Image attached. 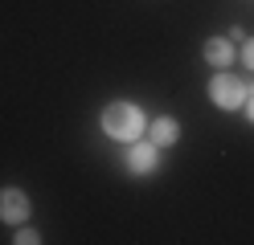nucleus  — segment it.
<instances>
[{"label": "nucleus", "instance_id": "nucleus-1", "mask_svg": "<svg viewBox=\"0 0 254 245\" xmlns=\"http://www.w3.org/2000/svg\"><path fill=\"white\" fill-rule=\"evenodd\" d=\"M144 110H139L135 102H111L103 110V131H107V139H119V143H131L144 135Z\"/></svg>", "mask_w": 254, "mask_h": 245}, {"label": "nucleus", "instance_id": "nucleus-6", "mask_svg": "<svg viewBox=\"0 0 254 245\" xmlns=\"http://www.w3.org/2000/svg\"><path fill=\"white\" fill-rule=\"evenodd\" d=\"M205 61L213 65V70H230V61H234V45L226 37H209L205 41Z\"/></svg>", "mask_w": 254, "mask_h": 245}, {"label": "nucleus", "instance_id": "nucleus-2", "mask_svg": "<svg viewBox=\"0 0 254 245\" xmlns=\"http://www.w3.org/2000/svg\"><path fill=\"white\" fill-rule=\"evenodd\" d=\"M209 98H213V106H221V110H242L246 106V86L234 74L221 70V74L209 78Z\"/></svg>", "mask_w": 254, "mask_h": 245}, {"label": "nucleus", "instance_id": "nucleus-3", "mask_svg": "<svg viewBox=\"0 0 254 245\" xmlns=\"http://www.w3.org/2000/svg\"><path fill=\"white\" fill-rule=\"evenodd\" d=\"M123 168L131 176H152L156 172V143L152 139H131L127 143V155H123Z\"/></svg>", "mask_w": 254, "mask_h": 245}, {"label": "nucleus", "instance_id": "nucleus-8", "mask_svg": "<svg viewBox=\"0 0 254 245\" xmlns=\"http://www.w3.org/2000/svg\"><path fill=\"white\" fill-rule=\"evenodd\" d=\"M242 61H246V70H254V37L242 45Z\"/></svg>", "mask_w": 254, "mask_h": 245}, {"label": "nucleus", "instance_id": "nucleus-5", "mask_svg": "<svg viewBox=\"0 0 254 245\" xmlns=\"http://www.w3.org/2000/svg\"><path fill=\"white\" fill-rule=\"evenodd\" d=\"M148 135H152V143H156V147H172V143L181 139V123L172 119V114H160V119H152Z\"/></svg>", "mask_w": 254, "mask_h": 245}, {"label": "nucleus", "instance_id": "nucleus-9", "mask_svg": "<svg viewBox=\"0 0 254 245\" xmlns=\"http://www.w3.org/2000/svg\"><path fill=\"white\" fill-rule=\"evenodd\" d=\"M246 119L254 123V98H250V102H246Z\"/></svg>", "mask_w": 254, "mask_h": 245}, {"label": "nucleus", "instance_id": "nucleus-7", "mask_svg": "<svg viewBox=\"0 0 254 245\" xmlns=\"http://www.w3.org/2000/svg\"><path fill=\"white\" fill-rule=\"evenodd\" d=\"M12 241H17V245H37L41 237L33 233V229H21V233H17V237H12Z\"/></svg>", "mask_w": 254, "mask_h": 245}, {"label": "nucleus", "instance_id": "nucleus-4", "mask_svg": "<svg viewBox=\"0 0 254 245\" xmlns=\"http://www.w3.org/2000/svg\"><path fill=\"white\" fill-rule=\"evenodd\" d=\"M29 196L21 192V188H4L0 192V221H8V225H21V221H29Z\"/></svg>", "mask_w": 254, "mask_h": 245}]
</instances>
